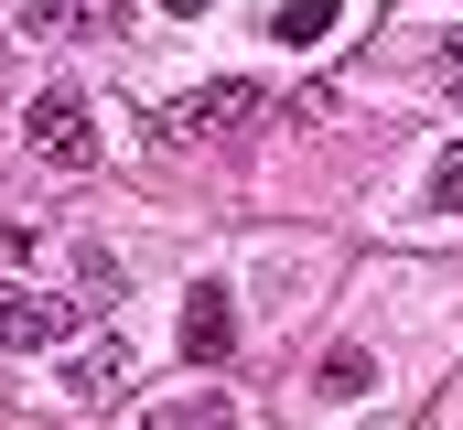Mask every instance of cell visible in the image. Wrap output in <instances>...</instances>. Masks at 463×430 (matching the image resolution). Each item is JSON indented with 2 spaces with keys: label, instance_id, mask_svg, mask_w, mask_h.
I'll return each instance as SVG.
<instances>
[{
  "label": "cell",
  "instance_id": "cell-11",
  "mask_svg": "<svg viewBox=\"0 0 463 430\" xmlns=\"http://www.w3.org/2000/svg\"><path fill=\"white\" fill-rule=\"evenodd\" d=\"M431 215H463V140L431 162Z\"/></svg>",
  "mask_w": 463,
  "mask_h": 430
},
{
  "label": "cell",
  "instance_id": "cell-4",
  "mask_svg": "<svg viewBox=\"0 0 463 430\" xmlns=\"http://www.w3.org/2000/svg\"><path fill=\"white\" fill-rule=\"evenodd\" d=\"M11 22H22V43H118L129 0H22Z\"/></svg>",
  "mask_w": 463,
  "mask_h": 430
},
{
  "label": "cell",
  "instance_id": "cell-7",
  "mask_svg": "<svg viewBox=\"0 0 463 430\" xmlns=\"http://www.w3.org/2000/svg\"><path fill=\"white\" fill-rule=\"evenodd\" d=\"M140 430H237V409H227V388H184V398H162Z\"/></svg>",
  "mask_w": 463,
  "mask_h": 430
},
{
  "label": "cell",
  "instance_id": "cell-3",
  "mask_svg": "<svg viewBox=\"0 0 463 430\" xmlns=\"http://www.w3.org/2000/svg\"><path fill=\"white\" fill-rule=\"evenodd\" d=\"M248 118H269V87H248V76H216V87H194V98L162 108L173 140H227V129H248Z\"/></svg>",
  "mask_w": 463,
  "mask_h": 430
},
{
  "label": "cell",
  "instance_id": "cell-5",
  "mask_svg": "<svg viewBox=\"0 0 463 430\" xmlns=\"http://www.w3.org/2000/svg\"><path fill=\"white\" fill-rule=\"evenodd\" d=\"M184 355H194V366H227V355H237V302L216 291V280L184 291Z\"/></svg>",
  "mask_w": 463,
  "mask_h": 430
},
{
  "label": "cell",
  "instance_id": "cell-12",
  "mask_svg": "<svg viewBox=\"0 0 463 430\" xmlns=\"http://www.w3.org/2000/svg\"><path fill=\"white\" fill-rule=\"evenodd\" d=\"M431 76L463 98V22H453V33H431Z\"/></svg>",
  "mask_w": 463,
  "mask_h": 430
},
{
  "label": "cell",
  "instance_id": "cell-1",
  "mask_svg": "<svg viewBox=\"0 0 463 430\" xmlns=\"http://www.w3.org/2000/svg\"><path fill=\"white\" fill-rule=\"evenodd\" d=\"M22 140H33L43 173H98V151H109L98 140V108L76 98V87H43V98L22 108Z\"/></svg>",
  "mask_w": 463,
  "mask_h": 430
},
{
  "label": "cell",
  "instance_id": "cell-9",
  "mask_svg": "<svg viewBox=\"0 0 463 430\" xmlns=\"http://www.w3.org/2000/svg\"><path fill=\"white\" fill-rule=\"evenodd\" d=\"M118 291H129V280H118V258H109V248H87V258H76V302H87V322L118 313Z\"/></svg>",
  "mask_w": 463,
  "mask_h": 430
},
{
  "label": "cell",
  "instance_id": "cell-10",
  "mask_svg": "<svg viewBox=\"0 0 463 430\" xmlns=\"http://www.w3.org/2000/svg\"><path fill=\"white\" fill-rule=\"evenodd\" d=\"M335 33V0H280L269 11V43H324Z\"/></svg>",
  "mask_w": 463,
  "mask_h": 430
},
{
  "label": "cell",
  "instance_id": "cell-8",
  "mask_svg": "<svg viewBox=\"0 0 463 430\" xmlns=\"http://www.w3.org/2000/svg\"><path fill=\"white\" fill-rule=\"evenodd\" d=\"M366 388H377V355H366V344H335V355L313 366V398H366Z\"/></svg>",
  "mask_w": 463,
  "mask_h": 430
},
{
  "label": "cell",
  "instance_id": "cell-6",
  "mask_svg": "<svg viewBox=\"0 0 463 430\" xmlns=\"http://www.w3.org/2000/svg\"><path fill=\"white\" fill-rule=\"evenodd\" d=\"M129 366H140V355H129V333H98V344H76V355H65V388H76V398H118V388H129Z\"/></svg>",
  "mask_w": 463,
  "mask_h": 430
},
{
  "label": "cell",
  "instance_id": "cell-13",
  "mask_svg": "<svg viewBox=\"0 0 463 430\" xmlns=\"http://www.w3.org/2000/svg\"><path fill=\"white\" fill-rule=\"evenodd\" d=\"M162 11H216V0H162Z\"/></svg>",
  "mask_w": 463,
  "mask_h": 430
},
{
  "label": "cell",
  "instance_id": "cell-2",
  "mask_svg": "<svg viewBox=\"0 0 463 430\" xmlns=\"http://www.w3.org/2000/svg\"><path fill=\"white\" fill-rule=\"evenodd\" d=\"M76 322H87L76 291H33V280H11V269H0V355H54Z\"/></svg>",
  "mask_w": 463,
  "mask_h": 430
}]
</instances>
